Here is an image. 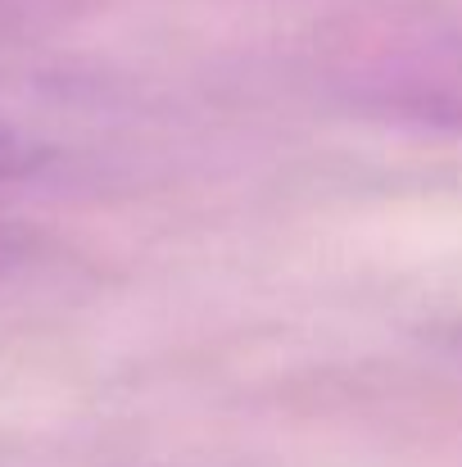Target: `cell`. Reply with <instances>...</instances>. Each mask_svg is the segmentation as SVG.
I'll return each mask as SVG.
<instances>
[{"label": "cell", "mask_w": 462, "mask_h": 467, "mask_svg": "<svg viewBox=\"0 0 462 467\" xmlns=\"http://www.w3.org/2000/svg\"><path fill=\"white\" fill-rule=\"evenodd\" d=\"M367 82L376 87V100L395 109L462 123V36H408L395 55H376L367 64Z\"/></svg>", "instance_id": "obj_1"}, {"label": "cell", "mask_w": 462, "mask_h": 467, "mask_svg": "<svg viewBox=\"0 0 462 467\" xmlns=\"http://www.w3.org/2000/svg\"><path fill=\"white\" fill-rule=\"evenodd\" d=\"M18 168H23V150L14 146V137L0 132V177L5 172H18ZM0 259H5V241H0Z\"/></svg>", "instance_id": "obj_2"}]
</instances>
